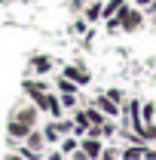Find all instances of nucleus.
<instances>
[{
  "instance_id": "f257e3e1",
  "label": "nucleus",
  "mask_w": 156,
  "mask_h": 160,
  "mask_svg": "<svg viewBox=\"0 0 156 160\" xmlns=\"http://www.w3.org/2000/svg\"><path fill=\"white\" fill-rule=\"evenodd\" d=\"M113 19L119 22V28H122V34H138L141 28H144V9H138V6H129L126 12H119V16H113Z\"/></svg>"
},
{
  "instance_id": "f03ea898",
  "label": "nucleus",
  "mask_w": 156,
  "mask_h": 160,
  "mask_svg": "<svg viewBox=\"0 0 156 160\" xmlns=\"http://www.w3.org/2000/svg\"><path fill=\"white\" fill-rule=\"evenodd\" d=\"M34 105L40 108V114H49L52 120H61L64 117V108H61V99L58 96H52V92H43L34 99Z\"/></svg>"
},
{
  "instance_id": "7ed1b4c3",
  "label": "nucleus",
  "mask_w": 156,
  "mask_h": 160,
  "mask_svg": "<svg viewBox=\"0 0 156 160\" xmlns=\"http://www.w3.org/2000/svg\"><path fill=\"white\" fill-rule=\"evenodd\" d=\"M9 117L21 120L25 126H31V129H34V126H37V120H40V108L34 105V102H31V105H19V108H12V114H9Z\"/></svg>"
},
{
  "instance_id": "20e7f679",
  "label": "nucleus",
  "mask_w": 156,
  "mask_h": 160,
  "mask_svg": "<svg viewBox=\"0 0 156 160\" xmlns=\"http://www.w3.org/2000/svg\"><path fill=\"white\" fill-rule=\"evenodd\" d=\"M21 92L34 102L37 96L49 92V80H46V77H25V83H21Z\"/></svg>"
},
{
  "instance_id": "39448f33",
  "label": "nucleus",
  "mask_w": 156,
  "mask_h": 160,
  "mask_svg": "<svg viewBox=\"0 0 156 160\" xmlns=\"http://www.w3.org/2000/svg\"><path fill=\"white\" fill-rule=\"evenodd\" d=\"M92 105H95V108L104 114V117H119V114H122V108H119V105L110 99L107 92H98L95 99H92Z\"/></svg>"
},
{
  "instance_id": "423d86ee",
  "label": "nucleus",
  "mask_w": 156,
  "mask_h": 160,
  "mask_svg": "<svg viewBox=\"0 0 156 160\" xmlns=\"http://www.w3.org/2000/svg\"><path fill=\"white\" fill-rule=\"evenodd\" d=\"M31 132V126H25L21 120L9 117L6 120V136H9V145H19V142H25V136Z\"/></svg>"
},
{
  "instance_id": "0eeeda50",
  "label": "nucleus",
  "mask_w": 156,
  "mask_h": 160,
  "mask_svg": "<svg viewBox=\"0 0 156 160\" xmlns=\"http://www.w3.org/2000/svg\"><path fill=\"white\" fill-rule=\"evenodd\" d=\"M28 65H31V71H34L37 77H46V74L52 71V65H55V62H52V56H46V52H37V56H31V59H28Z\"/></svg>"
},
{
  "instance_id": "6e6552de",
  "label": "nucleus",
  "mask_w": 156,
  "mask_h": 160,
  "mask_svg": "<svg viewBox=\"0 0 156 160\" xmlns=\"http://www.w3.org/2000/svg\"><path fill=\"white\" fill-rule=\"evenodd\" d=\"M64 77H71L77 86H86L89 83V71H86V65H80V62H71V65H64Z\"/></svg>"
},
{
  "instance_id": "1a4fd4ad",
  "label": "nucleus",
  "mask_w": 156,
  "mask_h": 160,
  "mask_svg": "<svg viewBox=\"0 0 156 160\" xmlns=\"http://www.w3.org/2000/svg\"><path fill=\"white\" fill-rule=\"evenodd\" d=\"M21 145H25L28 151H34V154H40V157H43V148H46V136H43V129H37V126H34V129L25 136V142H21Z\"/></svg>"
},
{
  "instance_id": "9d476101",
  "label": "nucleus",
  "mask_w": 156,
  "mask_h": 160,
  "mask_svg": "<svg viewBox=\"0 0 156 160\" xmlns=\"http://www.w3.org/2000/svg\"><path fill=\"white\" fill-rule=\"evenodd\" d=\"M80 151H83L89 160H98V157H101V151H104V142H101V139H92V136H83V139H80Z\"/></svg>"
},
{
  "instance_id": "9b49d317",
  "label": "nucleus",
  "mask_w": 156,
  "mask_h": 160,
  "mask_svg": "<svg viewBox=\"0 0 156 160\" xmlns=\"http://www.w3.org/2000/svg\"><path fill=\"white\" fill-rule=\"evenodd\" d=\"M101 9H104V3H101V0L86 3V6H83V19H86V22H101V19H104V16H101Z\"/></svg>"
},
{
  "instance_id": "f8f14e48",
  "label": "nucleus",
  "mask_w": 156,
  "mask_h": 160,
  "mask_svg": "<svg viewBox=\"0 0 156 160\" xmlns=\"http://www.w3.org/2000/svg\"><path fill=\"white\" fill-rule=\"evenodd\" d=\"M126 9H129V3H126V0H107V3H104V9H101V16H104V19H113V16L126 12Z\"/></svg>"
},
{
  "instance_id": "ddd939ff",
  "label": "nucleus",
  "mask_w": 156,
  "mask_h": 160,
  "mask_svg": "<svg viewBox=\"0 0 156 160\" xmlns=\"http://www.w3.org/2000/svg\"><path fill=\"white\" fill-rule=\"evenodd\" d=\"M119 157L122 160H144V145H126L119 151Z\"/></svg>"
},
{
  "instance_id": "4468645a",
  "label": "nucleus",
  "mask_w": 156,
  "mask_h": 160,
  "mask_svg": "<svg viewBox=\"0 0 156 160\" xmlns=\"http://www.w3.org/2000/svg\"><path fill=\"white\" fill-rule=\"evenodd\" d=\"M55 89H58L61 96H67V92H77L80 86H77L71 77H64V74H61V77H55Z\"/></svg>"
},
{
  "instance_id": "2eb2a0df",
  "label": "nucleus",
  "mask_w": 156,
  "mask_h": 160,
  "mask_svg": "<svg viewBox=\"0 0 156 160\" xmlns=\"http://www.w3.org/2000/svg\"><path fill=\"white\" fill-rule=\"evenodd\" d=\"M138 136H141V142H144V145H150V142H156V123H153V120H150V123H144Z\"/></svg>"
},
{
  "instance_id": "dca6fc26",
  "label": "nucleus",
  "mask_w": 156,
  "mask_h": 160,
  "mask_svg": "<svg viewBox=\"0 0 156 160\" xmlns=\"http://www.w3.org/2000/svg\"><path fill=\"white\" fill-rule=\"evenodd\" d=\"M43 136H46V145H52V142H58V139H61V132H58V126H55V120L43 126Z\"/></svg>"
},
{
  "instance_id": "f3484780",
  "label": "nucleus",
  "mask_w": 156,
  "mask_h": 160,
  "mask_svg": "<svg viewBox=\"0 0 156 160\" xmlns=\"http://www.w3.org/2000/svg\"><path fill=\"white\" fill-rule=\"evenodd\" d=\"M77 148H80V139H74V136H67V139L61 142V154H64V157H71Z\"/></svg>"
},
{
  "instance_id": "a211bd4d",
  "label": "nucleus",
  "mask_w": 156,
  "mask_h": 160,
  "mask_svg": "<svg viewBox=\"0 0 156 160\" xmlns=\"http://www.w3.org/2000/svg\"><path fill=\"white\" fill-rule=\"evenodd\" d=\"M153 114H156V105H153V102H141V120H144V123H150Z\"/></svg>"
},
{
  "instance_id": "6ab92c4d",
  "label": "nucleus",
  "mask_w": 156,
  "mask_h": 160,
  "mask_svg": "<svg viewBox=\"0 0 156 160\" xmlns=\"http://www.w3.org/2000/svg\"><path fill=\"white\" fill-rule=\"evenodd\" d=\"M58 99H61V108L77 111V92H67V96H58Z\"/></svg>"
},
{
  "instance_id": "aec40b11",
  "label": "nucleus",
  "mask_w": 156,
  "mask_h": 160,
  "mask_svg": "<svg viewBox=\"0 0 156 160\" xmlns=\"http://www.w3.org/2000/svg\"><path fill=\"white\" fill-rule=\"evenodd\" d=\"M119 129H117V123H113V120H107V123H104V126H101V139H110V136H117Z\"/></svg>"
},
{
  "instance_id": "412c9836",
  "label": "nucleus",
  "mask_w": 156,
  "mask_h": 160,
  "mask_svg": "<svg viewBox=\"0 0 156 160\" xmlns=\"http://www.w3.org/2000/svg\"><path fill=\"white\" fill-rule=\"evenodd\" d=\"M101 157H104V160H117L119 151H117V148H104V151H101Z\"/></svg>"
},
{
  "instance_id": "4be33fe9",
  "label": "nucleus",
  "mask_w": 156,
  "mask_h": 160,
  "mask_svg": "<svg viewBox=\"0 0 156 160\" xmlns=\"http://www.w3.org/2000/svg\"><path fill=\"white\" fill-rule=\"evenodd\" d=\"M144 160H156V145H153V148L144 145Z\"/></svg>"
},
{
  "instance_id": "5701e85b",
  "label": "nucleus",
  "mask_w": 156,
  "mask_h": 160,
  "mask_svg": "<svg viewBox=\"0 0 156 160\" xmlns=\"http://www.w3.org/2000/svg\"><path fill=\"white\" fill-rule=\"evenodd\" d=\"M71 31H77V34H86V22H83V19L74 22V25H71Z\"/></svg>"
},
{
  "instance_id": "b1692460",
  "label": "nucleus",
  "mask_w": 156,
  "mask_h": 160,
  "mask_svg": "<svg viewBox=\"0 0 156 160\" xmlns=\"http://www.w3.org/2000/svg\"><path fill=\"white\" fill-rule=\"evenodd\" d=\"M144 16H150V19H156V0L150 3V6H147V9H144Z\"/></svg>"
},
{
  "instance_id": "393cba45",
  "label": "nucleus",
  "mask_w": 156,
  "mask_h": 160,
  "mask_svg": "<svg viewBox=\"0 0 156 160\" xmlns=\"http://www.w3.org/2000/svg\"><path fill=\"white\" fill-rule=\"evenodd\" d=\"M150 3H153V0H135V6H138V9H147Z\"/></svg>"
},
{
  "instance_id": "a878e982",
  "label": "nucleus",
  "mask_w": 156,
  "mask_h": 160,
  "mask_svg": "<svg viewBox=\"0 0 156 160\" xmlns=\"http://www.w3.org/2000/svg\"><path fill=\"white\" fill-rule=\"evenodd\" d=\"M49 160H64V154H61V151H52V154H49Z\"/></svg>"
},
{
  "instance_id": "bb28decb",
  "label": "nucleus",
  "mask_w": 156,
  "mask_h": 160,
  "mask_svg": "<svg viewBox=\"0 0 156 160\" xmlns=\"http://www.w3.org/2000/svg\"><path fill=\"white\" fill-rule=\"evenodd\" d=\"M37 160H49V157H37Z\"/></svg>"
},
{
  "instance_id": "cd10ccee",
  "label": "nucleus",
  "mask_w": 156,
  "mask_h": 160,
  "mask_svg": "<svg viewBox=\"0 0 156 160\" xmlns=\"http://www.w3.org/2000/svg\"><path fill=\"white\" fill-rule=\"evenodd\" d=\"M98 160H104V157H98Z\"/></svg>"
},
{
  "instance_id": "c85d7f7f",
  "label": "nucleus",
  "mask_w": 156,
  "mask_h": 160,
  "mask_svg": "<svg viewBox=\"0 0 156 160\" xmlns=\"http://www.w3.org/2000/svg\"><path fill=\"white\" fill-rule=\"evenodd\" d=\"M153 145H156V142H153Z\"/></svg>"
}]
</instances>
